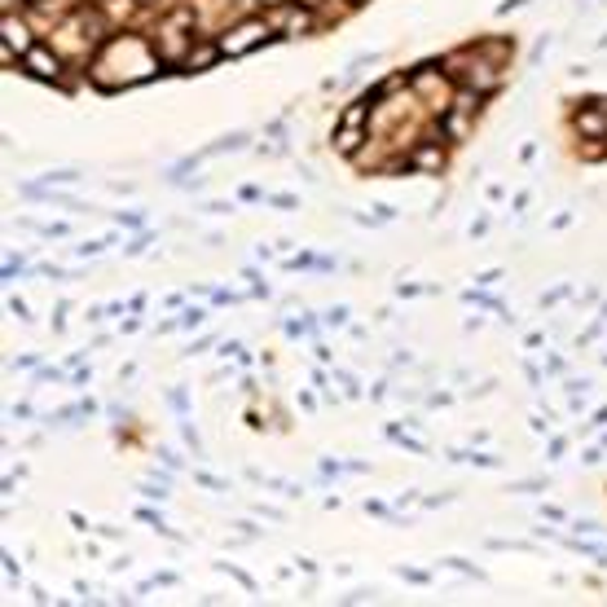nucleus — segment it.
<instances>
[{
	"label": "nucleus",
	"instance_id": "obj_1",
	"mask_svg": "<svg viewBox=\"0 0 607 607\" xmlns=\"http://www.w3.org/2000/svg\"><path fill=\"white\" fill-rule=\"evenodd\" d=\"M409 172H423V176H440V172H449V141L440 136V123H432L427 128V136L418 141V145H409Z\"/></svg>",
	"mask_w": 607,
	"mask_h": 607
},
{
	"label": "nucleus",
	"instance_id": "obj_19",
	"mask_svg": "<svg viewBox=\"0 0 607 607\" xmlns=\"http://www.w3.org/2000/svg\"><path fill=\"white\" fill-rule=\"evenodd\" d=\"M216 568H221V572H230V577H234V581H238V586H246V590H255V581H251V577H246L243 568H234V564H216Z\"/></svg>",
	"mask_w": 607,
	"mask_h": 607
},
{
	"label": "nucleus",
	"instance_id": "obj_4",
	"mask_svg": "<svg viewBox=\"0 0 607 607\" xmlns=\"http://www.w3.org/2000/svg\"><path fill=\"white\" fill-rule=\"evenodd\" d=\"M225 58L221 40H203V44H190L185 58H181V75H198V71H212L216 62Z\"/></svg>",
	"mask_w": 607,
	"mask_h": 607
},
{
	"label": "nucleus",
	"instance_id": "obj_31",
	"mask_svg": "<svg viewBox=\"0 0 607 607\" xmlns=\"http://www.w3.org/2000/svg\"><path fill=\"white\" fill-rule=\"evenodd\" d=\"M58 378H62V370H53V365H49V370H40V374H35V383H58Z\"/></svg>",
	"mask_w": 607,
	"mask_h": 607
},
{
	"label": "nucleus",
	"instance_id": "obj_15",
	"mask_svg": "<svg viewBox=\"0 0 607 607\" xmlns=\"http://www.w3.org/2000/svg\"><path fill=\"white\" fill-rule=\"evenodd\" d=\"M22 268H27V260H22V255H9V260H4V282L22 277Z\"/></svg>",
	"mask_w": 607,
	"mask_h": 607
},
{
	"label": "nucleus",
	"instance_id": "obj_24",
	"mask_svg": "<svg viewBox=\"0 0 607 607\" xmlns=\"http://www.w3.org/2000/svg\"><path fill=\"white\" fill-rule=\"evenodd\" d=\"M216 353H221V357H238V353H243V344H238V339H221V348H216Z\"/></svg>",
	"mask_w": 607,
	"mask_h": 607
},
{
	"label": "nucleus",
	"instance_id": "obj_30",
	"mask_svg": "<svg viewBox=\"0 0 607 607\" xmlns=\"http://www.w3.org/2000/svg\"><path fill=\"white\" fill-rule=\"evenodd\" d=\"M572 528H577V533H603V524H599V519H577Z\"/></svg>",
	"mask_w": 607,
	"mask_h": 607
},
{
	"label": "nucleus",
	"instance_id": "obj_27",
	"mask_svg": "<svg viewBox=\"0 0 607 607\" xmlns=\"http://www.w3.org/2000/svg\"><path fill=\"white\" fill-rule=\"evenodd\" d=\"M502 277H506V273H502V268H485V273H480V277H476V282H480V286H493V282H502Z\"/></svg>",
	"mask_w": 607,
	"mask_h": 607
},
{
	"label": "nucleus",
	"instance_id": "obj_6",
	"mask_svg": "<svg viewBox=\"0 0 607 607\" xmlns=\"http://www.w3.org/2000/svg\"><path fill=\"white\" fill-rule=\"evenodd\" d=\"M331 145H335V154H344V159H357L365 145V128L362 123H339L335 128V136H331Z\"/></svg>",
	"mask_w": 607,
	"mask_h": 607
},
{
	"label": "nucleus",
	"instance_id": "obj_17",
	"mask_svg": "<svg viewBox=\"0 0 607 607\" xmlns=\"http://www.w3.org/2000/svg\"><path fill=\"white\" fill-rule=\"evenodd\" d=\"M181 436H185V445H190L194 454H203V436L194 432V423H181Z\"/></svg>",
	"mask_w": 607,
	"mask_h": 607
},
{
	"label": "nucleus",
	"instance_id": "obj_13",
	"mask_svg": "<svg viewBox=\"0 0 607 607\" xmlns=\"http://www.w3.org/2000/svg\"><path fill=\"white\" fill-rule=\"evenodd\" d=\"M111 221H115V225H128V230H141V225H145V216H141V212H115Z\"/></svg>",
	"mask_w": 607,
	"mask_h": 607
},
{
	"label": "nucleus",
	"instance_id": "obj_29",
	"mask_svg": "<svg viewBox=\"0 0 607 607\" xmlns=\"http://www.w3.org/2000/svg\"><path fill=\"white\" fill-rule=\"evenodd\" d=\"M167 401H172V405H176V409H181V414H185V409H190V396H185V392H181V387H176V392H167Z\"/></svg>",
	"mask_w": 607,
	"mask_h": 607
},
{
	"label": "nucleus",
	"instance_id": "obj_28",
	"mask_svg": "<svg viewBox=\"0 0 607 607\" xmlns=\"http://www.w3.org/2000/svg\"><path fill=\"white\" fill-rule=\"evenodd\" d=\"M326 322H331V326H344V322H348V308H344V304H339V308H331V313H326Z\"/></svg>",
	"mask_w": 607,
	"mask_h": 607
},
{
	"label": "nucleus",
	"instance_id": "obj_8",
	"mask_svg": "<svg viewBox=\"0 0 607 607\" xmlns=\"http://www.w3.org/2000/svg\"><path fill=\"white\" fill-rule=\"evenodd\" d=\"M246 145H251V132H230V136H221V141L203 145L198 154H203V159H216V154H230V150H246Z\"/></svg>",
	"mask_w": 607,
	"mask_h": 607
},
{
	"label": "nucleus",
	"instance_id": "obj_22",
	"mask_svg": "<svg viewBox=\"0 0 607 607\" xmlns=\"http://www.w3.org/2000/svg\"><path fill=\"white\" fill-rule=\"evenodd\" d=\"M396 572H401L405 581H414V586H427V581H432V577H427V572H418V568H396Z\"/></svg>",
	"mask_w": 607,
	"mask_h": 607
},
{
	"label": "nucleus",
	"instance_id": "obj_18",
	"mask_svg": "<svg viewBox=\"0 0 607 607\" xmlns=\"http://www.w3.org/2000/svg\"><path fill=\"white\" fill-rule=\"evenodd\" d=\"M194 480L203 488H212V493H225V488H230V480H216V476H207V471H194Z\"/></svg>",
	"mask_w": 607,
	"mask_h": 607
},
{
	"label": "nucleus",
	"instance_id": "obj_21",
	"mask_svg": "<svg viewBox=\"0 0 607 607\" xmlns=\"http://www.w3.org/2000/svg\"><path fill=\"white\" fill-rule=\"evenodd\" d=\"M564 454H568V440H564V436H555V440H550V454H546V458H550V463H559Z\"/></svg>",
	"mask_w": 607,
	"mask_h": 607
},
{
	"label": "nucleus",
	"instance_id": "obj_9",
	"mask_svg": "<svg viewBox=\"0 0 607 607\" xmlns=\"http://www.w3.org/2000/svg\"><path fill=\"white\" fill-rule=\"evenodd\" d=\"M445 568H454V572H463V577H471V581H488L485 568H476V564H467V559H458V555H449Z\"/></svg>",
	"mask_w": 607,
	"mask_h": 607
},
{
	"label": "nucleus",
	"instance_id": "obj_32",
	"mask_svg": "<svg viewBox=\"0 0 607 607\" xmlns=\"http://www.w3.org/2000/svg\"><path fill=\"white\" fill-rule=\"evenodd\" d=\"M524 4H533V0H502L497 13H515V9H524Z\"/></svg>",
	"mask_w": 607,
	"mask_h": 607
},
{
	"label": "nucleus",
	"instance_id": "obj_7",
	"mask_svg": "<svg viewBox=\"0 0 607 607\" xmlns=\"http://www.w3.org/2000/svg\"><path fill=\"white\" fill-rule=\"evenodd\" d=\"M0 27H4V44H9V49H18V53L31 49V40H27V18H22V13H9V9H4Z\"/></svg>",
	"mask_w": 607,
	"mask_h": 607
},
{
	"label": "nucleus",
	"instance_id": "obj_26",
	"mask_svg": "<svg viewBox=\"0 0 607 607\" xmlns=\"http://www.w3.org/2000/svg\"><path fill=\"white\" fill-rule=\"evenodd\" d=\"M145 246H150V234H141V238H132V243L123 246V255H141Z\"/></svg>",
	"mask_w": 607,
	"mask_h": 607
},
{
	"label": "nucleus",
	"instance_id": "obj_20",
	"mask_svg": "<svg viewBox=\"0 0 607 607\" xmlns=\"http://www.w3.org/2000/svg\"><path fill=\"white\" fill-rule=\"evenodd\" d=\"M203 212H207V216H230V212H234V203L216 198V203H203Z\"/></svg>",
	"mask_w": 607,
	"mask_h": 607
},
{
	"label": "nucleus",
	"instance_id": "obj_23",
	"mask_svg": "<svg viewBox=\"0 0 607 607\" xmlns=\"http://www.w3.org/2000/svg\"><path fill=\"white\" fill-rule=\"evenodd\" d=\"M546 480H519V485H510V493H541Z\"/></svg>",
	"mask_w": 607,
	"mask_h": 607
},
{
	"label": "nucleus",
	"instance_id": "obj_34",
	"mask_svg": "<svg viewBox=\"0 0 607 607\" xmlns=\"http://www.w3.org/2000/svg\"><path fill=\"white\" fill-rule=\"evenodd\" d=\"M154 454H159V463H167V467H181V458H176L172 449H154Z\"/></svg>",
	"mask_w": 607,
	"mask_h": 607
},
{
	"label": "nucleus",
	"instance_id": "obj_16",
	"mask_svg": "<svg viewBox=\"0 0 607 607\" xmlns=\"http://www.w3.org/2000/svg\"><path fill=\"white\" fill-rule=\"evenodd\" d=\"M203 317H207L203 308H185V313H181L176 322H181V331H190V326H203Z\"/></svg>",
	"mask_w": 607,
	"mask_h": 607
},
{
	"label": "nucleus",
	"instance_id": "obj_2",
	"mask_svg": "<svg viewBox=\"0 0 607 607\" xmlns=\"http://www.w3.org/2000/svg\"><path fill=\"white\" fill-rule=\"evenodd\" d=\"M268 40H273V22L268 18H243V22H234L221 35V49H225V58H246V53H255Z\"/></svg>",
	"mask_w": 607,
	"mask_h": 607
},
{
	"label": "nucleus",
	"instance_id": "obj_12",
	"mask_svg": "<svg viewBox=\"0 0 607 607\" xmlns=\"http://www.w3.org/2000/svg\"><path fill=\"white\" fill-rule=\"evenodd\" d=\"M111 243H115V238H93V243H80V246H75V255H80V260H84V255H102Z\"/></svg>",
	"mask_w": 607,
	"mask_h": 607
},
{
	"label": "nucleus",
	"instance_id": "obj_10",
	"mask_svg": "<svg viewBox=\"0 0 607 607\" xmlns=\"http://www.w3.org/2000/svg\"><path fill=\"white\" fill-rule=\"evenodd\" d=\"M84 172L80 167H53V172H44V185H75Z\"/></svg>",
	"mask_w": 607,
	"mask_h": 607
},
{
	"label": "nucleus",
	"instance_id": "obj_37",
	"mask_svg": "<svg viewBox=\"0 0 607 607\" xmlns=\"http://www.w3.org/2000/svg\"><path fill=\"white\" fill-rule=\"evenodd\" d=\"M590 427H607V405H603V409H595V418H590Z\"/></svg>",
	"mask_w": 607,
	"mask_h": 607
},
{
	"label": "nucleus",
	"instance_id": "obj_33",
	"mask_svg": "<svg viewBox=\"0 0 607 607\" xmlns=\"http://www.w3.org/2000/svg\"><path fill=\"white\" fill-rule=\"evenodd\" d=\"M374 207H378V212H374L378 221H392V216H396V207H392V203H374Z\"/></svg>",
	"mask_w": 607,
	"mask_h": 607
},
{
	"label": "nucleus",
	"instance_id": "obj_36",
	"mask_svg": "<svg viewBox=\"0 0 607 607\" xmlns=\"http://www.w3.org/2000/svg\"><path fill=\"white\" fill-rule=\"evenodd\" d=\"M243 198H246V203H255V198H268V194H264V190H255V185H246Z\"/></svg>",
	"mask_w": 607,
	"mask_h": 607
},
{
	"label": "nucleus",
	"instance_id": "obj_38",
	"mask_svg": "<svg viewBox=\"0 0 607 607\" xmlns=\"http://www.w3.org/2000/svg\"><path fill=\"white\" fill-rule=\"evenodd\" d=\"M295 4H304V9H313V13H317V9H322L326 0H295Z\"/></svg>",
	"mask_w": 607,
	"mask_h": 607
},
{
	"label": "nucleus",
	"instance_id": "obj_5",
	"mask_svg": "<svg viewBox=\"0 0 607 607\" xmlns=\"http://www.w3.org/2000/svg\"><path fill=\"white\" fill-rule=\"evenodd\" d=\"M471 53H480V58L497 62V66H506L510 53H515V40H510V35H480V40H471Z\"/></svg>",
	"mask_w": 607,
	"mask_h": 607
},
{
	"label": "nucleus",
	"instance_id": "obj_39",
	"mask_svg": "<svg viewBox=\"0 0 607 607\" xmlns=\"http://www.w3.org/2000/svg\"><path fill=\"white\" fill-rule=\"evenodd\" d=\"M348 4H365V0H348Z\"/></svg>",
	"mask_w": 607,
	"mask_h": 607
},
{
	"label": "nucleus",
	"instance_id": "obj_3",
	"mask_svg": "<svg viewBox=\"0 0 607 607\" xmlns=\"http://www.w3.org/2000/svg\"><path fill=\"white\" fill-rule=\"evenodd\" d=\"M22 71L31 80H40V84H58V89L66 84V58L58 49H49V44H31L22 53Z\"/></svg>",
	"mask_w": 607,
	"mask_h": 607
},
{
	"label": "nucleus",
	"instance_id": "obj_11",
	"mask_svg": "<svg viewBox=\"0 0 607 607\" xmlns=\"http://www.w3.org/2000/svg\"><path fill=\"white\" fill-rule=\"evenodd\" d=\"M9 313H13L18 322H27V326L35 322V313H31V308H27V300H18V295H9Z\"/></svg>",
	"mask_w": 607,
	"mask_h": 607
},
{
	"label": "nucleus",
	"instance_id": "obj_35",
	"mask_svg": "<svg viewBox=\"0 0 607 607\" xmlns=\"http://www.w3.org/2000/svg\"><path fill=\"white\" fill-rule=\"evenodd\" d=\"M141 493H145V497H154V502H163V497H167V488H154V485H141Z\"/></svg>",
	"mask_w": 607,
	"mask_h": 607
},
{
	"label": "nucleus",
	"instance_id": "obj_25",
	"mask_svg": "<svg viewBox=\"0 0 607 607\" xmlns=\"http://www.w3.org/2000/svg\"><path fill=\"white\" fill-rule=\"evenodd\" d=\"M581 463H586V467H599V463H603V449H599V445H590V449L581 454Z\"/></svg>",
	"mask_w": 607,
	"mask_h": 607
},
{
	"label": "nucleus",
	"instance_id": "obj_14",
	"mask_svg": "<svg viewBox=\"0 0 607 607\" xmlns=\"http://www.w3.org/2000/svg\"><path fill=\"white\" fill-rule=\"evenodd\" d=\"M268 203H273L277 212H295V207H300V198H295V194H268Z\"/></svg>",
	"mask_w": 607,
	"mask_h": 607
}]
</instances>
